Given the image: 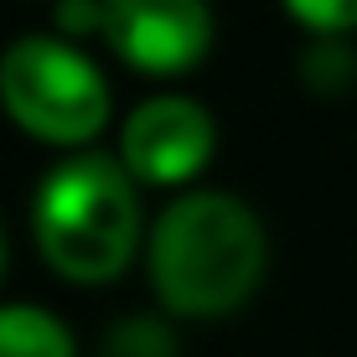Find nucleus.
I'll return each instance as SVG.
<instances>
[{
  "label": "nucleus",
  "instance_id": "nucleus-1",
  "mask_svg": "<svg viewBox=\"0 0 357 357\" xmlns=\"http://www.w3.org/2000/svg\"><path fill=\"white\" fill-rule=\"evenodd\" d=\"M269 238L254 207L233 192H181L145 243L151 290L171 316L213 321L259 290Z\"/></svg>",
  "mask_w": 357,
  "mask_h": 357
},
{
  "label": "nucleus",
  "instance_id": "nucleus-2",
  "mask_svg": "<svg viewBox=\"0 0 357 357\" xmlns=\"http://www.w3.org/2000/svg\"><path fill=\"white\" fill-rule=\"evenodd\" d=\"M140 181L119 155L73 151L31 197V238L42 259L73 285L119 280L140 249Z\"/></svg>",
  "mask_w": 357,
  "mask_h": 357
},
{
  "label": "nucleus",
  "instance_id": "nucleus-3",
  "mask_svg": "<svg viewBox=\"0 0 357 357\" xmlns=\"http://www.w3.org/2000/svg\"><path fill=\"white\" fill-rule=\"evenodd\" d=\"M0 109L47 145H89L109 125V78L68 36H21L0 52Z\"/></svg>",
  "mask_w": 357,
  "mask_h": 357
},
{
  "label": "nucleus",
  "instance_id": "nucleus-4",
  "mask_svg": "<svg viewBox=\"0 0 357 357\" xmlns=\"http://www.w3.org/2000/svg\"><path fill=\"white\" fill-rule=\"evenodd\" d=\"M109 52L145 78L192 73L213 47V6L207 0H104Z\"/></svg>",
  "mask_w": 357,
  "mask_h": 357
},
{
  "label": "nucleus",
  "instance_id": "nucleus-5",
  "mask_svg": "<svg viewBox=\"0 0 357 357\" xmlns=\"http://www.w3.org/2000/svg\"><path fill=\"white\" fill-rule=\"evenodd\" d=\"M213 145H218L213 114L197 98L161 93L130 109L125 130H119V161L145 187H187L213 161Z\"/></svg>",
  "mask_w": 357,
  "mask_h": 357
},
{
  "label": "nucleus",
  "instance_id": "nucleus-6",
  "mask_svg": "<svg viewBox=\"0 0 357 357\" xmlns=\"http://www.w3.org/2000/svg\"><path fill=\"white\" fill-rule=\"evenodd\" d=\"M0 357H78V342L47 305H0Z\"/></svg>",
  "mask_w": 357,
  "mask_h": 357
},
{
  "label": "nucleus",
  "instance_id": "nucleus-7",
  "mask_svg": "<svg viewBox=\"0 0 357 357\" xmlns=\"http://www.w3.org/2000/svg\"><path fill=\"white\" fill-rule=\"evenodd\" d=\"M285 10L321 42H342L357 31V0H285Z\"/></svg>",
  "mask_w": 357,
  "mask_h": 357
},
{
  "label": "nucleus",
  "instance_id": "nucleus-8",
  "mask_svg": "<svg viewBox=\"0 0 357 357\" xmlns=\"http://www.w3.org/2000/svg\"><path fill=\"white\" fill-rule=\"evenodd\" d=\"M171 352H176L171 331L161 321H145V316L119 321L109 331V347H104V357H171Z\"/></svg>",
  "mask_w": 357,
  "mask_h": 357
},
{
  "label": "nucleus",
  "instance_id": "nucleus-9",
  "mask_svg": "<svg viewBox=\"0 0 357 357\" xmlns=\"http://www.w3.org/2000/svg\"><path fill=\"white\" fill-rule=\"evenodd\" d=\"M57 26L63 36H89V31H104V0H57Z\"/></svg>",
  "mask_w": 357,
  "mask_h": 357
},
{
  "label": "nucleus",
  "instance_id": "nucleus-10",
  "mask_svg": "<svg viewBox=\"0 0 357 357\" xmlns=\"http://www.w3.org/2000/svg\"><path fill=\"white\" fill-rule=\"evenodd\" d=\"M0 269H6V238H0Z\"/></svg>",
  "mask_w": 357,
  "mask_h": 357
}]
</instances>
